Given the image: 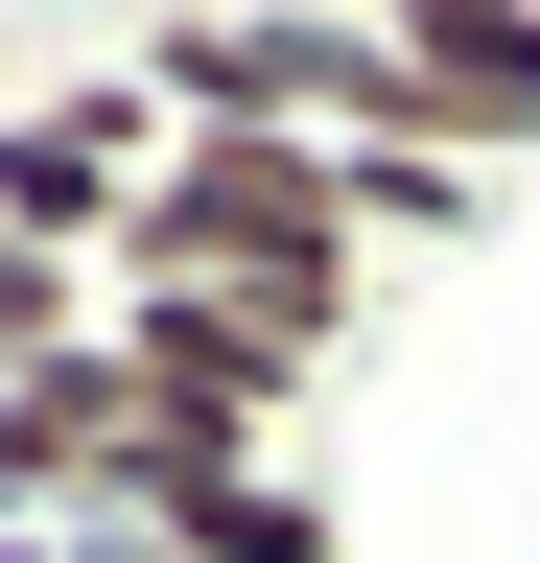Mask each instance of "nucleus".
Here are the masks:
<instances>
[{
  "label": "nucleus",
  "mask_w": 540,
  "mask_h": 563,
  "mask_svg": "<svg viewBox=\"0 0 540 563\" xmlns=\"http://www.w3.org/2000/svg\"><path fill=\"white\" fill-rule=\"evenodd\" d=\"M95 282H235V306H306L353 352L376 258H353V141H165V188L118 211Z\"/></svg>",
  "instance_id": "1"
},
{
  "label": "nucleus",
  "mask_w": 540,
  "mask_h": 563,
  "mask_svg": "<svg viewBox=\"0 0 540 563\" xmlns=\"http://www.w3.org/2000/svg\"><path fill=\"white\" fill-rule=\"evenodd\" d=\"M95 352H118L165 422L258 446V470H283V422L329 399V329H306V306H235V282H95Z\"/></svg>",
  "instance_id": "2"
},
{
  "label": "nucleus",
  "mask_w": 540,
  "mask_h": 563,
  "mask_svg": "<svg viewBox=\"0 0 540 563\" xmlns=\"http://www.w3.org/2000/svg\"><path fill=\"white\" fill-rule=\"evenodd\" d=\"M165 188V95L118 47H71V70H24L0 95V235H47V258H118V211Z\"/></svg>",
  "instance_id": "3"
},
{
  "label": "nucleus",
  "mask_w": 540,
  "mask_h": 563,
  "mask_svg": "<svg viewBox=\"0 0 540 563\" xmlns=\"http://www.w3.org/2000/svg\"><path fill=\"white\" fill-rule=\"evenodd\" d=\"M47 352H95V258L0 235V376H47Z\"/></svg>",
  "instance_id": "4"
},
{
  "label": "nucleus",
  "mask_w": 540,
  "mask_h": 563,
  "mask_svg": "<svg viewBox=\"0 0 540 563\" xmlns=\"http://www.w3.org/2000/svg\"><path fill=\"white\" fill-rule=\"evenodd\" d=\"M0 563H142V540H118V517H47V540H0Z\"/></svg>",
  "instance_id": "5"
}]
</instances>
